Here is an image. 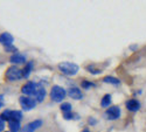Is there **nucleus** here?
Here are the masks:
<instances>
[{
    "label": "nucleus",
    "instance_id": "nucleus-1",
    "mask_svg": "<svg viewBox=\"0 0 146 132\" xmlns=\"http://www.w3.org/2000/svg\"><path fill=\"white\" fill-rule=\"evenodd\" d=\"M58 70L64 75L72 76V75L77 74L78 66L75 63H70V62H62V63L58 64Z\"/></svg>",
    "mask_w": 146,
    "mask_h": 132
},
{
    "label": "nucleus",
    "instance_id": "nucleus-2",
    "mask_svg": "<svg viewBox=\"0 0 146 132\" xmlns=\"http://www.w3.org/2000/svg\"><path fill=\"white\" fill-rule=\"evenodd\" d=\"M5 77L11 81V82H14V81H19L22 77V70H20L18 67L15 66H12L9 67L7 70H6V73H5Z\"/></svg>",
    "mask_w": 146,
    "mask_h": 132
},
{
    "label": "nucleus",
    "instance_id": "nucleus-3",
    "mask_svg": "<svg viewBox=\"0 0 146 132\" xmlns=\"http://www.w3.org/2000/svg\"><path fill=\"white\" fill-rule=\"evenodd\" d=\"M50 97L54 102H62L66 97V90L62 87H58V86H54L52 91H50Z\"/></svg>",
    "mask_w": 146,
    "mask_h": 132
},
{
    "label": "nucleus",
    "instance_id": "nucleus-4",
    "mask_svg": "<svg viewBox=\"0 0 146 132\" xmlns=\"http://www.w3.org/2000/svg\"><path fill=\"white\" fill-rule=\"evenodd\" d=\"M19 102L21 104V107L25 111H29L36 106V101L32 97H28V96H21L19 98Z\"/></svg>",
    "mask_w": 146,
    "mask_h": 132
},
{
    "label": "nucleus",
    "instance_id": "nucleus-5",
    "mask_svg": "<svg viewBox=\"0 0 146 132\" xmlns=\"http://www.w3.org/2000/svg\"><path fill=\"white\" fill-rule=\"evenodd\" d=\"M105 117L110 121H116L120 117V109L118 106H110L105 111Z\"/></svg>",
    "mask_w": 146,
    "mask_h": 132
},
{
    "label": "nucleus",
    "instance_id": "nucleus-6",
    "mask_svg": "<svg viewBox=\"0 0 146 132\" xmlns=\"http://www.w3.org/2000/svg\"><path fill=\"white\" fill-rule=\"evenodd\" d=\"M42 125V121H40V119H38V121H34V122H31L28 123L27 125H25L21 130L20 132H34L36 131L39 127H41Z\"/></svg>",
    "mask_w": 146,
    "mask_h": 132
},
{
    "label": "nucleus",
    "instance_id": "nucleus-7",
    "mask_svg": "<svg viewBox=\"0 0 146 132\" xmlns=\"http://www.w3.org/2000/svg\"><path fill=\"white\" fill-rule=\"evenodd\" d=\"M36 87H38V84H36V83L29 81V82H27L26 84L21 88V92H22L23 95H26V96L34 95V92H35V90H36Z\"/></svg>",
    "mask_w": 146,
    "mask_h": 132
},
{
    "label": "nucleus",
    "instance_id": "nucleus-8",
    "mask_svg": "<svg viewBox=\"0 0 146 132\" xmlns=\"http://www.w3.org/2000/svg\"><path fill=\"white\" fill-rule=\"evenodd\" d=\"M44 98H46V89L41 86H38L34 92V99L36 101V103H40V102H43Z\"/></svg>",
    "mask_w": 146,
    "mask_h": 132
},
{
    "label": "nucleus",
    "instance_id": "nucleus-9",
    "mask_svg": "<svg viewBox=\"0 0 146 132\" xmlns=\"http://www.w3.org/2000/svg\"><path fill=\"white\" fill-rule=\"evenodd\" d=\"M126 109L129 111H132V112H135V111H138L140 109V103L139 101L137 99H129L126 102Z\"/></svg>",
    "mask_w": 146,
    "mask_h": 132
},
{
    "label": "nucleus",
    "instance_id": "nucleus-10",
    "mask_svg": "<svg viewBox=\"0 0 146 132\" xmlns=\"http://www.w3.org/2000/svg\"><path fill=\"white\" fill-rule=\"evenodd\" d=\"M9 61L14 64H21V63H25L26 62V56L22 55V54H19V53H15L11 56Z\"/></svg>",
    "mask_w": 146,
    "mask_h": 132
},
{
    "label": "nucleus",
    "instance_id": "nucleus-11",
    "mask_svg": "<svg viewBox=\"0 0 146 132\" xmlns=\"http://www.w3.org/2000/svg\"><path fill=\"white\" fill-rule=\"evenodd\" d=\"M13 36L9 34V33H3V34H0V42H1L5 47L7 46H11L12 43H13Z\"/></svg>",
    "mask_w": 146,
    "mask_h": 132
},
{
    "label": "nucleus",
    "instance_id": "nucleus-12",
    "mask_svg": "<svg viewBox=\"0 0 146 132\" xmlns=\"http://www.w3.org/2000/svg\"><path fill=\"white\" fill-rule=\"evenodd\" d=\"M68 94L72 99H82L83 98V94L81 92V90L78 88H70L68 90Z\"/></svg>",
    "mask_w": 146,
    "mask_h": 132
},
{
    "label": "nucleus",
    "instance_id": "nucleus-13",
    "mask_svg": "<svg viewBox=\"0 0 146 132\" xmlns=\"http://www.w3.org/2000/svg\"><path fill=\"white\" fill-rule=\"evenodd\" d=\"M22 119V112L21 111H18V110H14V111H12L11 113V121L9 122H19Z\"/></svg>",
    "mask_w": 146,
    "mask_h": 132
},
{
    "label": "nucleus",
    "instance_id": "nucleus-14",
    "mask_svg": "<svg viewBox=\"0 0 146 132\" xmlns=\"http://www.w3.org/2000/svg\"><path fill=\"white\" fill-rule=\"evenodd\" d=\"M32 69H33V62H28V63L25 66V68H23V70H22V77L27 78V77L29 76V74H31Z\"/></svg>",
    "mask_w": 146,
    "mask_h": 132
},
{
    "label": "nucleus",
    "instance_id": "nucleus-15",
    "mask_svg": "<svg viewBox=\"0 0 146 132\" xmlns=\"http://www.w3.org/2000/svg\"><path fill=\"white\" fill-rule=\"evenodd\" d=\"M8 127L11 130V132H19L21 130V126H20L19 122H9L8 123Z\"/></svg>",
    "mask_w": 146,
    "mask_h": 132
},
{
    "label": "nucleus",
    "instance_id": "nucleus-16",
    "mask_svg": "<svg viewBox=\"0 0 146 132\" xmlns=\"http://www.w3.org/2000/svg\"><path fill=\"white\" fill-rule=\"evenodd\" d=\"M103 81H104L105 83H110V84H115V86H118L119 83H120V81H119L118 78L113 77V76H106V77H104Z\"/></svg>",
    "mask_w": 146,
    "mask_h": 132
},
{
    "label": "nucleus",
    "instance_id": "nucleus-17",
    "mask_svg": "<svg viewBox=\"0 0 146 132\" xmlns=\"http://www.w3.org/2000/svg\"><path fill=\"white\" fill-rule=\"evenodd\" d=\"M111 104V95H105L104 97L102 98V102H101V105L103 107H109V105Z\"/></svg>",
    "mask_w": 146,
    "mask_h": 132
},
{
    "label": "nucleus",
    "instance_id": "nucleus-18",
    "mask_svg": "<svg viewBox=\"0 0 146 132\" xmlns=\"http://www.w3.org/2000/svg\"><path fill=\"white\" fill-rule=\"evenodd\" d=\"M11 113H12V110H5V111H3V113L0 115V119L1 121H11Z\"/></svg>",
    "mask_w": 146,
    "mask_h": 132
},
{
    "label": "nucleus",
    "instance_id": "nucleus-19",
    "mask_svg": "<svg viewBox=\"0 0 146 132\" xmlns=\"http://www.w3.org/2000/svg\"><path fill=\"white\" fill-rule=\"evenodd\" d=\"M81 87H82V88H84V89H89V88L95 87V83L89 82V81H82V83H81Z\"/></svg>",
    "mask_w": 146,
    "mask_h": 132
},
{
    "label": "nucleus",
    "instance_id": "nucleus-20",
    "mask_svg": "<svg viewBox=\"0 0 146 132\" xmlns=\"http://www.w3.org/2000/svg\"><path fill=\"white\" fill-rule=\"evenodd\" d=\"M61 110H62L64 113H68L71 110V105L69 103H62L61 104Z\"/></svg>",
    "mask_w": 146,
    "mask_h": 132
},
{
    "label": "nucleus",
    "instance_id": "nucleus-21",
    "mask_svg": "<svg viewBox=\"0 0 146 132\" xmlns=\"http://www.w3.org/2000/svg\"><path fill=\"white\" fill-rule=\"evenodd\" d=\"M76 113H70V112H68V113H64L63 115V117H64V119H76V118H78L77 116H75Z\"/></svg>",
    "mask_w": 146,
    "mask_h": 132
},
{
    "label": "nucleus",
    "instance_id": "nucleus-22",
    "mask_svg": "<svg viewBox=\"0 0 146 132\" xmlns=\"http://www.w3.org/2000/svg\"><path fill=\"white\" fill-rule=\"evenodd\" d=\"M5 50L6 52H13V53H15L18 49H17V47H14V46H7V47H5Z\"/></svg>",
    "mask_w": 146,
    "mask_h": 132
},
{
    "label": "nucleus",
    "instance_id": "nucleus-23",
    "mask_svg": "<svg viewBox=\"0 0 146 132\" xmlns=\"http://www.w3.org/2000/svg\"><path fill=\"white\" fill-rule=\"evenodd\" d=\"M4 129H5V122L0 119V132H3V131H4Z\"/></svg>",
    "mask_w": 146,
    "mask_h": 132
},
{
    "label": "nucleus",
    "instance_id": "nucleus-24",
    "mask_svg": "<svg viewBox=\"0 0 146 132\" xmlns=\"http://www.w3.org/2000/svg\"><path fill=\"white\" fill-rule=\"evenodd\" d=\"M3 105H4V97H3V95H0V107Z\"/></svg>",
    "mask_w": 146,
    "mask_h": 132
},
{
    "label": "nucleus",
    "instance_id": "nucleus-25",
    "mask_svg": "<svg viewBox=\"0 0 146 132\" xmlns=\"http://www.w3.org/2000/svg\"><path fill=\"white\" fill-rule=\"evenodd\" d=\"M89 123H92L91 125H95V124H96V121H95L94 118H89Z\"/></svg>",
    "mask_w": 146,
    "mask_h": 132
},
{
    "label": "nucleus",
    "instance_id": "nucleus-26",
    "mask_svg": "<svg viewBox=\"0 0 146 132\" xmlns=\"http://www.w3.org/2000/svg\"><path fill=\"white\" fill-rule=\"evenodd\" d=\"M82 132H90V131H89V130H88V129H84V130H83V131H82Z\"/></svg>",
    "mask_w": 146,
    "mask_h": 132
}]
</instances>
